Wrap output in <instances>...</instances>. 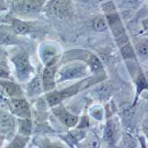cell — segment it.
<instances>
[{"label": "cell", "instance_id": "cell-22", "mask_svg": "<svg viewBox=\"0 0 148 148\" xmlns=\"http://www.w3.org/2000/svg\"><path fill=\"white\" fill-rule=\"evenodd\" d=\"M37 146L38 148H66L64 145L61 144L60 142L52 141L48 137H43V138L38 139Z\"/></svg>", "mask_w": 148, "mask_h": 148}, {"label": "cell", "instance_id": "cell-29", "mask_svg": "<svg viewBox=\"0 0 148 148\" xmlns=\"http://www.w3.org/2000/svg\"><path fill=\"white\" fill-rule=\"evenodd\" d=\"M6 137L3 136L2 134H0V148H4L5 147V141Z\"/></svg>", "mask_w": 148, "mask_h": 148}, {"label": "cell", "instance_id": "cell-11", "mask_svg": "<svg viewBox=\"0 0 148 148\" xmlns=\"http://www.w3.org/2000/svg\"><path fill=\"white\" fill-rule=\"evenodd\" d=\"M57 71V62L45 66V69L43 70V72H42L41 75V81L44 92L47 93L56 89Z\"/></svg>", "mask_w": 148, "mask_h": 148}, {"label": "cell", "instance_id": "cell-32", "mask_svg": "<svg viewBox=\"0 0 148 148\" xmlns=\"http://www.w3.org/2000/svg\"><path fill=\"white\" fill-rule=\"evenodd\" d=\"M10 1H13V0H8V2H10Z\"/></svg>", "mask_w": 148, "mask_h": 148}, {"label": "cell", "instance_id": "cell-19", "mask_svg": "<svg viewBox=\"0 0 148 148\" xmlns=\"http://www.w3.org/2000/svg\"><path fill=\"white\" fill-rule=\"evenodd\" d=\"M92 25L95 30L98 31V32H104L109 29V25L106 18H105L104 14L103 15H97V17H95Z\"/></svg>", "mask_w": 148, "mask_h": 148}, {"label": "cell", "instance_id": "cell-1", "mask_svg": "<svg viewBox=\"0 0 148 148\" xmlns=\"http://www.w3.org/2000/svg\"><path fill=\"white\" fill-rule=\"evenodd\" d=\"M104 16L106 18L109 29L119 46L122 55L125 58H132L135 56V52L131 47L129 37L126 33V29L122 24L121 20L116 11V8L112 2L104 3L103 5Z\"/></svg>", "mask_w": 148, "mask_h": 148}, {"label": "cell", "instance_id": "cell-9", "mask_svg": "<svg viewBox=\"0 0 148 148\" xmlns=\"http://www.w3.org/2000/svg\"><path fill=\"white\" fill-rule=\"evenodd\" d=\"M38 56L45 66L56 63L60 57L59 48L53 43L45 42L38 48Z\"/></svg>", "mask_w": 148, "mask_h": 148}, {"label": "cell", "instance_id": "cell-13", "mask_svg": "<svg viewBox=\"0 0 148 148\" xmlns=\"http://www.w3.org/2000/svg\"><path fill=\"white\" fill-rule=\"evenodd\" d=\"M10 27L12 28L14 32L19 37L27 36L32 32L33 30V24L30 22H28L27 20L20 19L17 17H14L11 20Z\"/></svg>", "mask_w": 148, "mask_h": 148}, {"label": "cell", "instance_id": "cell-3", "mask_svg": "<svg viewBox=\"0 0 148 148\" xmlns=\"http://www.w3.org/2000/svg\"><path fill=\"white\" fill-rule=\"evenodd\" d=\"M45 5L46 0H17L12 5V12L20 19H34L43 11Z\"/></svg>", "mask_w": 148, "mask_h": 148}, {"label": "cell", "instance_id": "cell-17", "mask_svg": "<svg viewBox=\"0 0 148 148\" xmlns=\"http://www.w3.org/2000/svg\"><path fill=\"white\" fill-rule=\"evenodd\" d=\"M44 92L43 86H42V81L41 79L38 77H34L31 79L27 86V94L29 97H35L38 96L39 94Z\"/></svg>", "mask_w": 148, "mask_h": 148}, {"label": "cell", "instance_id": "cell-10", "mask_svg": "<svg viewBox=\"0 0 148 148\" xmlns=\"http://www.w3.org/2000/svg\"><path fill=\"white\" fill-rule=\"evenodd\" d=\"M51 110L56 118L67 128H74L79 124V119L78 116L70 112L62 103L52 107Z\"/></svg>", "mask_w": 148, "mask_h": 148}, {"label": "cell", "instance_id": "cell-25", "mask_svg": "<svg viewBox=\"0 0 148 148\" xmlns=\"http://www.w3.org/2000/svg\"><path fill=\"white\" fill-rule=\"evenodd\" d=\"M0 79H10V71L3 64H0Z\"/></svg>", "mask_w": 148, "mask_h": 148}, {"label": "cell", "instance_id": "cell-14", "mask_svg": "<svg viewBox=\"0 0 148 148\" xmlns=\"http://www.w3.org/2000/svg\"><path fill=\"white\" fill-rule=\"evenodd\" d=\"M119 136V125L114 119L106 121L103 129V139L109 145H113Z\"/></svg>", "mask_w": 148, "mask_h": 148}, {"label": "cell", "instance_id": "cell-28", "mask_svg": "<svg viewBox=\"0 0 148 148\" xmlns=\"http://www.w3.org/2000/svg\"><path fill=\"white\" fill-rule=\"evenodd\" d=\"M143 130H144L145 138L148 140V121H145V123L143 124Z\"/></svg>", "mask_w": 148, "mask_h": 148}, {"label": "cell", "instance_id": "cell-5", "mask_svg": "<svg viewBox=\"0 0 148 148\" xmlns=\"http://www.w3.org/2000/svg\"><path fill=\"white\" fill-rule=\"evenodd\" d=\"M87 75V66L82 63H70L57 71L56 82L77 79Z\"/></svg>", "mask_w": 148, "mask_h": 148}, {"label": "cell", "instance_id": "cell-23", "mask_svg": "<svg viewBox=\"0 0 148 148\" xmlns=\"http://www.w3.org/2000/svg\"><path fill=\"white\" fill-rule=\"evenodd\" d=\"M145 89H148V83L145 76L142 73H140V75L137 78V81H136V97Z\"/></svg>", "mask_w": 148, "mask_h": 148}, {"label": "cell", "instance_id": "cell-31", "mask_svg": "<svg viewBox=\"0 0 148 148\" xmlns=\"http://www.w3.org/2000/svg\"><path fill=\"white\" fill-rule=\"evenodd\" d=\"M85 2H89V3H101V2H104L106 0H84Z\"/></svg>", "mask_w": 148, "mask_h": 148}, {"label": "cell", "instance_id": "cell-26", "mask_svg": "<svg viewBox=\"0 0 148 148\" xmlns=\"http://www.w3.org/2000/svg\"><path fill=\"white\" fill-rule=\"evenodd\" d=\"M8 9V0H0V14Z\"/></svg>", "mask_w": 148, "mask_h": 148}, {"label": "cell", "instance_id": "cell-30", "mask_svg": "<svg viewBox=\"0 0 148 148\" xmlns=\"http://www.w3.org/2000/svg\"><path fill=\"white\" fill-rule=\"evenodd\" d=\"M5 54V50H4V47H3V46L0 45V59L4 57Z\"/></svg>", "mask_w": 148, "mask_h": 148}, {"label": "cell", "instance_id": "cell-2", "mask_svg": "<svg viewBox=\"0 0 148 148\" xmlns=\"http://www.w3.org/2000/svg\"><path fill=\"white\" fill-rule=\"evenodd\" d=\"M11 62L14 68L15 77L20 82L29 81L35 75V69L31 64L29 55L25 50H18L11 57Z\"/></svg>", "mask_w": 148, "mask_h": 148}, {"label": "cell", "instance_id": "cell-27", "mask_svg": "<svg viewBox=\"0 0 148 148\" xmlns=\"http://www.w3.org/2000/svg\"><path fill=\"white\" fill-rule=\"evenodd\" d=\"M139 145H140V148H148L147 145H146V141L144 136H139Z\"/></svg>", "mask_w": 148, "mask_h": 148}, {"label": "cell", "instance_id": "cell-8", "mask_svg": "<svg viewBox=\"0 0 148 148\" xmlns=\"http://www.w3.org/2000/svg\"><path fill=\"white\" fill-rule=\"evenodd\" d=\"M43 11L49 17H63L71 11V0H49Z\"/></svg>", "mask_w": 148, "mask_h": 148}, {"label": "cell", "instance_id": "cell-24", "mask_svg": "<svg viewBox=\"0 0 148 148\" xmlns=\"http://www.w3.org/2000/svg\"><path fill=\"white\" fill-rule=\"evenodd\" d=\"M89 113L91 117L97 121H102L103 118V109L99 105H94L93 107H91Z\"/></svg>", "mask_w": 148, "mask_h": 148}, {"label": "cell", "instance_id": "cell-18", "mask_svg": "<svg viewBox=\"0 0 148 148\" xmlns=\"http://www.w3.org/2000/svg\"><path fill=\"white\" fill-rule=\"evenodd\" d=\"M32 121L30 119H17V131L19 134L30 136L32 133Z\"/></svg>", "mask_w": 148, "mask_h": 148}, {"label": "cell", "instance_id": "cell-16", "mask_svg": "<svg viewBox=\"0 0 148 148\" xmlns=\"http://www.w3.org/2000/svg\"><path fill=\"white\" fill-rule=\"evenodd\" d=\"M30 141V136L22 134H15L4 148H25Z\"/></svg>", "mask_w": 148, "mask_h": 148}, {"label": "cell", "instance_id": "cell-21", "mask_svg": "<svg viewBox=\"0 0 148 148\" xmlns=\"http://www.w3.org/2000/svg\"><path fill=\"white\" fill-rule=\"evenodd\" d=\"M79 146V148H99L100 144L97 136L91 134L84 137V140L80 142V145Z\"/></svg>", "mask_w": 148, "mask_h": 148}, {"label": "cell", "instance_id": "cell-20", "mask_svg": "<svg viewBox=\"0 0 148 148\" xmlns=\"http://www.w3.org/2000/svg\"><path fill=\"white\" fill-rule=\"evenodd\" d=\"M136 52L140 57L147 58L148 57V39L142 38L138 39L135 44Z\"/></svg>", "mask_w": 148, "mask_h": 148}, {"label": "cell", "instance_id": "cell-12", "mask_svg": "<svg viewBox=\"0 0 148 148\" xmlns=\"http://www.w3.org/2000/svg\"><path fill=\"white\" fill-rule=\"evenodd\" d=\"M0 87L3 88L9 99L24 97V92L18 84L9 79H0Z\"/></svg>", "mask_w": 148, "mask_h": 148}, {"label": "cell", "instance_id": "cell-7", "mask_svg": "<svg viewBox=\"0 0 148 148\" xmlns=\"http://www.w3.org/2000/svg\"><path fill=\"white\" fill-rule=\"evenodd\" d=\"M7 106L8 110L17 119H30L32 117L30 105L25 97L9 99Z\"/></svg>", "mask_w": 148, "mask_h": 148}, {"label": "cell", "instance_id": "cell-4", "mask_svg": "<svg viewBox=\"0 0 148 148\" xmlns=\"http://www.w3.org/2000/svg\"><path fill=\"white\" fill-rule=\"evenodd\" d=\"M83 81H79L72 86H70L68 88H65L61 90H52L50 92H47L46 94V101L47 105L52 108L54 106H56L58 104H61L63 101L67 98H70L71 97L76 95L81 88Z\"/></svg>", "mask_w": 148, "mask_h": 148}, {"label": "cell", "instance_id": "cell-6", "mask_svg": "<svg viewBox=\"0 0 148 148\" xmlns=\"http://www.w3.org/2000/svg\"><path fill=\"white\" fill-rule=\"evenodd\" d=\"M15 131H17V118L9 110L0 106V134L12 138Z\"/></svg>", "mask_w": 148, "mask_h": 148}, {"label": "cell", "instance_id": "cell-15", "mask_svg": "<svg viewBox=\"0 0 148 148\" xmlns=\"http://www.w3.org/2000/svg\"><path fill=\"white\" fill-rule=\"evenodd\" d=\"M19 36L16 35L12 28L7 25H0V45L5 46H12L17 45L20 42Z\"/></svg>", "mask_w": 148, "mask_h": 148}]
</instances>
